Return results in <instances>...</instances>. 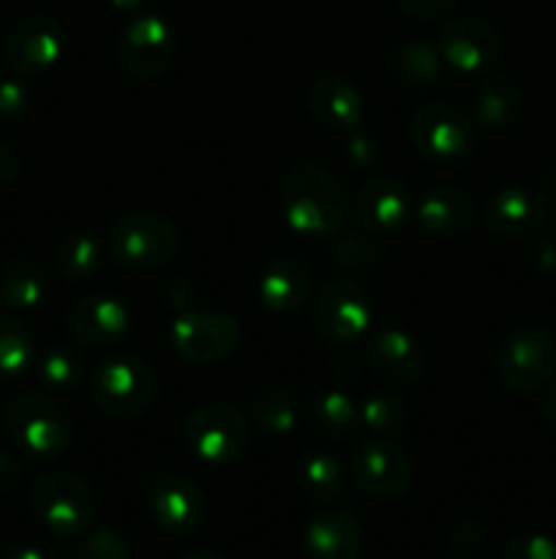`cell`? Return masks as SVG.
I'll list each match as a JSON object with an SVG mask.
<instances>
[{
    "label": "cell",
    "instance_id": "cell-46",
    "mask_svg": "<svg viewBox=\"0 0 556 559\" xmlns=\"http://www.w3.org/2000/svg\"><path fill=\"white\" fill-rule=\"evenodd\" d=\"M447 559H469L467 555H456V557H447Z\"/></svg>",
    "mask_w": 556,
    "mask_h": 559
},
{
    "label": "cell",
    "instance_id": "cell-21",
    "mask_svg": "<svg viewBox=\"0 0 556 559\" xmlns=\"http://www.w3.org/2000/svg\"><path fill=\"white\" fill-rule=\"evenodd\" d=\"M371 371L387 382H412L425 369V349L412 333L401 328H387L376 333L365 347Z\"/></svg>",
    "mask_w": 556,
    "mask_h": 559
},
{
    "label": "cell",
    "instance_id": "cell-16",
    "mask_svg": "<svg viewBox=\"0 0 556 559\" xmlns=\"http://www.w3.org/2000/svg\"><path fill=\"white\" fill-rule=\"evenodd\" d=\"M409 207H412V197L407 186L390 175H379L358 191L352 213L360 233L371 238H385L403 227Z\"/></svg>",
    "mask_w": 556,
    "mask_h": 559
},
{
    "label": "cell",
    "instance_id": "cell-27",
    "mask_svg": "<svg viewBox=\"0 0 556 559\" xmlns=\"http://www.w3.org/2000/svg\"><path fill=\"white\" fill-rule=\"evenodd\" d=\"M298 484L309 500L330 506L343 495L341 462L327 451H309L298 464Z\"/></svg>",
    "mask_w": 556,
    "mask_h": 559
},
{
    "label": "cell",
    "instance_id": "cell-29",
    "mask_svg": "<svg viewBox=\"0 0 556 559\" xmlns=\"http://www.w3.org/2000/svg\"><path fill=\"white\" fill-rule=\"evenodd\" d=\"M254 426L267 437H287L298 426V402L283 388H265L251 404Z\"/></svg>",
    "mask_w": 556,
    "mask_h": 559
},
{
    "label": "cell",
    "instance_id": "cell-12",
    "mask_svg": "<svg viewBox=\"0 0 556 559\" xmlns=\"http://www.w3.org/2000/svg\"><path fill=\"white\" fill-rule=\"evenodd\" d=\"M174 55V33L161 14H140L123 27L118 60L136 80H156Z\"/></svg>",
    "mask_w": 556,
    "mask_h": 559
},
{
    "label": "cell",
    "instance_id": "cell-31",
    "mask_svg": "<svg viewBox=\"0 0 556 559\" xmlns=\"http://www.w3.org/2000/svg\"><path fill=\"white\" fill-rule=\"evenodd\" d=\"M36 369L38 377L47 388L60 393H71L82 385L85 380V369H82V358L71 347H55L41 349L36 355Z\"/></svg>",
    "mask_w": 556,
    "mask_h": 559
},
{
    "label": "cell",
    "instance_id": "cell-47",
    "mask_svg": "<svg viewBox=\"0 0 556 559\" xmlns=\"http://www.w3.org/2000/svg\"><path fill=\"white\" fill-rule=\"evenodd\" d=\"M554 191H556V173H554Z\"/></svg>",
    "mask_w": 556,
    "mask_h": 559
},
{
    "label": "cell",
    "instance_id": "cell-18",
    "mask_svg": "<svg viewBox=\"0 0 556 559\" xmlns=\"http://www.w3.org/2000/svg\"><path fill=\"white\" fill-rule=\"evenodd\" d=\"M131 314L114 295H87L69 311L71 336L87 347H112L129 333Z\"/></svg>",
    "mask_w": 556,
    "mask_h": 559
},
{
    "label": "cell",
    "instance_id": "cell-17",
    "mask_svg": "<svg viewBox=\"0 0 556 559\" xmlns=\"http://www.w3.org/2000/svg\"><path fill=\"white\" fill-rule=\"evenodd\" d=\"M548 218L545 200L521 186H507L496 191L483 211L485 227L499 238H532Z\"/></svg>",
    "mask_w": 556,
    "mask_h": 559
},
{
    "label": "cell",
    "instance_id": "cell-26",
    "mask_svg": "<svg viewBox=\"0 0 556 559\" xmlns=\"http://www.w3.org/2000/svg\"><path fill=\"white\" fill-rule=\"evenodd\" d=\"M104 260V240L93 229L69 233L55 249V265L65 282H87L98 273Z\"/></svg>",
    "mask_w": 556,
    "mask_h": 559
},
{
    "label": "cell",
    "instance_id": "cell-32",
    "mask_svg": "<svg viewBox=\"0 0 556 559\" xmlns=\"http://www.w3.org/2000/svg\"><path fill=\"white\" fill-rule=\"evenodd\" d=\"M403 424H407V404L398 393L376 391L360 404V426L371 435L390 437L401 431Z\"/></svg>",
    "mask_w": 556,
    "mask_h": 559
},
{
    "label": "cell",
    "instance_id": "cell-10",
    "mask_svg": "<svg viewBox=\"0 0 556 559\" xmlns=\"http://www.w3.org/2000/svg\"><path fill=\"white\" fill-rule=\"evenodd\" d=\"M174 353L194 366H210L229 358L243 342L240 322L218 311H185L169 328Z\"/></svg>",
    "mask_w": 556,
    "mask_h": 559
},
{
    "label": "cell",
    "instance_id": "cell-6",
    "mask_svg": "<svg viewBox=\"0 0 556 559\" xmlns=\"http://www.w3.org/2000/svg\"><path fill=\"white\" fill-rule=\"evenodd\" d=\"M496 374L507 391L521 396L545 391L556 374V338L545 328H518L501 342Z\"/></svg>",
    "mask_w": 556,
    "mask_h": 559
},
{
    "label": "cell",
    "instance_id": "cell-15",
    "mask_svg": "<svg viewBox=\"0 0 556 559\" xmlns=\"http://www.w3.org/2000/svg\"><path fill=\"white\" fill-rule=\"evenodd\" d=\"M499 31L483 16H458L439 33V55L450 69L461 74L483 71L499 58Z\"/></svg>",
    "mask_w": 556,
    "mask_h": 559
},
{
    "label": "cell",
    "instance_id": "cell-3",
    "mask_svg": "<svg viewBox=\"0 0 556 559\" xmlns=\"http://www.w3.org/2000/svg\"><path fill=\"white\" fill-rule=\"evenodd\" d=\"M87 393L109 418H140L156 402V374L136 355H114L93 366Z\"/></svg>",
    "mask_w": 556,
    "mask_h": 559
},
{
    "label": "cell",
    "instance_id": "cell-38",
    "mask_svg": "<svg viewBox=\"0 0 556 559\" xmlns=\"http://www.w3.org/2000/svg\"><path fill=\"white\" fill-rule=\"evenodd\" d=\"M458 0H398V5L403 9V14H409L412 20H439V16L450 14L456 9Z\"/></svg>",
    "mask_w": 556,
    "mask_h": 559
},
{
    "label": "cell",
    "instance_id": "cell-30",
    "mask_svg": "<svg viewBox=\"0 0 556 559\" xmlns=\"http://www.w3.org/2000/svg\"><path fill=\"white\" fill-rule=\"evenodd\" d=\"M36 364L33 333L16 317L0 314V380H14Z\"/></svg>",
    "mask_w": 556,
    "mask_h": 559
},
{
    "label": "cell",
    "instance_id": "cell-9",
    "mask_svg": "<svg viewBox=\"0 0 556 559\" xmlns=\"http://www.w3.org/2000/svg\"><path fill=\"white\" fill-rule=\"evenodd\" d=\"M409 136L420 156L436 164L461 162L474 151V142H478L472 118L445 102L420 107L409 123Z\"/></svg>",
    "mask_w": 556,
    "mask_h": 559
},
{
    "label": "cell",
    "instance_id": "cell-24",
    "mask_svg": "<svg viewBox=\"0 0 556 559\" xmlns=\"http://www.w3.org/2000/svg\"><path fill=\"white\" fill-rule=\"evenodd\" d=\"M305 420L327 440H349L360 431V407L343 391H319L305 404Z\"/></svg>",
    "mask_w": 556,
    "mask_h": 559
},
{
    "label": "cell",
    "instance_id": "cell-39",
    "mask_svg": "<svg viewBox=\"0 0 556 559\" xmlns=\"http://www.w3.org/2000/svg\"><path fill=\"white\" fill-rule=\"evenodd\" d=\"M450 538L461 551H472L478 549L480 540H483V530H480V524L474 522H458L456 527H452Z\"/></svg>",
    "mask_w": 556,
    "mask_h": 559
},
{
    "label": "cell",
    "instance_id": "cell-25",
    "mask_svg": "<svg viewBox=\"0 0 556 559\" xmlns=\"http://www.w3.org/2000/svg\"><path fill=\"white\" fill-rule=\"evenodd\" d=\"M47 293V271L38 260L16 257L0 273V304L11 311H25L41 304Z\"/></svg>",
    "mask_w": 556,
    "mask_h": 559
},
{
    "label": "cell",
    "instance_id": "cell-2",
    "mask_svg": "<svg viewBox=\"0 0 556 559\" xmlns=\"http://www.w3.org/2000/svg\"><path fill=\"white\" fill-rule=\"evenodd\" d=\"M3 426L16 451L38 462L63 456L74 437V424L55 399L38 391H20L5 402Z\"/></svg>",
    "mask_w": 556,
    "mask_h": 559
},
{
    "label": "cell",
    "instance_id": "cell-43",
    "mask_svg": "<svg viewBox=\"0 0 556 559\" xmlns=\"http://www.w3.org/2000/svg\"><path fill=\"white\" fill-rule=\"evenodd\" d=\"M5 559H49L44 555L41 549H36V546H16V549H11Z\"/></svg>",
    "mask_w": 556,
    "mask_h": 559
},
{
    "label": "cell",
    "instance_id": "cell-19",
    "mask_svg": "<svg viewBox=\"0 0 556 559\" xmlns=\"http://www.w3.org/2000/svg\"><path fill=\"white\" fill-rule=\"evenodd\" d=\"M474 205L472 194L458 186H431L414 202V218L420 227L439 238H456L463 235L474 222Z\"/></svg>",
    "mask_w": 556,
    "mask_h": 559
},
{
    "label": "cell",
    "instance_id": "cell-7",
    "mask_svg": "<svg viewBox=\"0 0 556 559\" xmlns=\"http://www.w3.org/2000/svg\"><path fill=\"white\" fill-rule=\"evenodd\" d=\"M349 475L363 495L382 502L401 500L414 480L412 459L407 456V451L390 437L379 435L365 437L352 448Z\"/></svg>",
    "mask_w": 556,
    "mask_h": 559
},
{
    "label": "cell",
    "instance_id": "cell-14",
    "mask_svg": "<svg viewBox=\"0 0 556 559\" xmlns=\"http://www.w3.org/2000/svg\"><path fill=\"white\" fill-rule=\"evenodd\" d=\"M3 55L16 74H41L63 55V31L52 16H22L5 36Z\"/></svg>",
    "mask_w": 556,
    "mask_h": 559
},
{
    "label": "cell",
    "instance_id": "cell-11",
    "mask_svg": "<svg viewBox=\"0 0 556 559\" xmlns=\"http://www.w3.org/2000/svg\"><path fill=\"white\" fill-rule=\"evenodd\" d=\"M314 322L330 344H354L371 325V300L352 278H330L314 300Z\"/></svg>",
    "mask_w": 556,
    "mask_h": 559
},
{
    "label": "cell",
    "instance_id": "cell-28",
    "mask_svg": "<svg viewBox=\"0 0 556 559\" xmlns=\"http://www.w3.org/2000/svg\"><path fill=\"white\" fill-rule=\"evenodd\" d=\"M521 87L512 80H491L474 96V115L485 129H505L521 112Z\"/></svg>",
    "mask_w": 556,
    "mask_h": 559
},
{
    "label": "cell",
    "instance_id": "cell-8",
    "mask_svg": "<svg viewBox=\"0 0 556 559\" xmlns=\"http://www.w3.org/2000/svg\"><path fill=\"white\" fill-rule=\"evenodd\" d=\"M185 445L207 464H232L251 442V426L232 404H202L185 418Z\"/></svg>",
    "mask_w": 556,
    "mask_h": 559
},
{
    "label": "cell",
    "instance_id": "cell-40",
    "mask_svg": "<svg viewBox=\"0 0 556 559\" xmlns=\"http://www.w3.org/2000/svg\"><path fill=\"white\" fill-rule=\"evenodd\" d=\"M20 478H22L20 459L11 456V453H5V451H0V495H3V491H9Z\"/></svg>",
    "mask_w": 556,
    "mask_h": 559
},
{
    "label": "cell",
    "instance_id": "cell-4",
    "mask_svg": "<svg viewBox=\"0 0 556 559\" xmlns=\"http://www.w3.org/2000/svg\"><path fill=\"white\" fill-rule=\"evenodd\" d=\"M109 254L129 271L147 273L167 265L180 246L174 222L156 211H131L112 222L107 235Z\"/></svg>",
    "mask_w": 556,
    "mask_h": 559
},
{
    "label": "cell",
    "instance_id": "cell-13",
    "mask_svg": "<svg viewBox=\"0 0 556 559\" xmlns=\"http://www.w3.org/2000/svg\"><path fill=\"white\" fill-rule=\"evenodd\" d=\"M147 506L158 527L169 535H191L205 522L207 502L200 486L185 475H158L147 489Z\"/></svg>",
    "mask_w": 556,
    "mask_h": 559
},
{
    "label": "cell",
    "instance_id": "cell-35",
    "mask_svg": "<svg viewBox=\"0 0 556 559\" xmlns=\"http://www.w3.org/2000/svg\"><path fill=\"white\" fill-rule=\"evenodd\" d=\"M76 557L80 559H129L131 544L123 533H118V530H112V527L90 530L87 535H82Z\"/></svg>",
    "mask_w": 556,
    "mask_h": 559
},
{
    "label": "cell",
    "instance_id": "cell-42",
    "mask_svg": "<svg viewBox=\"0 0 556 559\" xmlns=\"http://www.w3.org/2000/svg\"><path fill=\"white\" fill-rule=\"evenodd\" d=\"M543 415L556 426V385L545 388L543 393Z\"/></svg>",
    "mask_w": 556,
    "mask_h": 559
},
{
    "label": "cell",
    "instance_id": "cell-33",
    "mask_svg": "<svg viewBox=\"0 0 556 559\" xmlns=\"http://www.w3.org/2000/svg\"><path fill=\"white\" fill-rule=\"evenodd\" d=\"M396 71L407 85L428 87L442 80V55L428 44H407L396 58Z\"/></svg>",
    "mask_w": 556,
    "mask_h": 559
},
{
    "label": "cell",
    "instance_id": "cell-36",
    "mask_svg": "<svg viewBox=\"0 0 556 559\" xmlns=\"http://www.w3.org/2000/svg\"><path fill=\"white\" fill-rule=\"evenodd\" d=\"M501 559H556V540L543 533H521L507 540Z\"/></svg>",
    "mask_w": 556,
    "mask_h": 559
},
{
    "label": "cell",
    "instance_id": "cell-37",
    "mask_svg": "<svg viewBox=\"0 0 556 559\" xmlns=\"http://www.w3.org/2000/svg\"><path fill=\"white\" fill-rule=\"evenodd\" d=\"M33 96L22 82L3 80L0 82V118L3 120H20L31 112Z\"/></svg>",
    "mask_w": 556,
    "mask_h": 559
},
{
    "label": "cell",
    "instance_id": "cell-23",
    "mask_svg": "<svg viewBox=\"0 0 556 559\" xmlns=\"http://www.w3.org/2000/svg\"><path fill=\"white\" fill-rule=\"evenodd\" d=\"M309 109L330 131H358L365 120V98L343 76H322L309 93Z\"/></svg>",
    "mask_w": 556,
    "mask_h": 559
},
{
    "label": "cell",
    "instance_id": "cell-5",
    "mask_svg": "<svg viewBox=\"0 0 556 559\" xmlns=\"http://www.w3.org/2000/svg\"><path fill=\"white\" fill-rule=\"evenodd\" d=\"M31 508L38 522L60 540H71L90 527L96 495L71 473H47L33 484Z\"/></svg>",
    "mask_w": 556,
    "mask_h": 559
},
{
    "label": "cell",
    "instance_id": "cell-45",
    "mask_svg": "<svg viewBox=\"0 0 556 559\" xmlns=\"http://www.w3.org/2000/svg\"><path fill=\"white\" fill-rule=\"evenodd\" d=\"M180 559H223V557L213 549H191V551H185Z\"/></svg>",
    "mask_w": 556,
    "mask_h": 559
},
{
    "label": "cell",
    "instance_id": "cell-44",
    "mask_svg": "<svg viewBox=\"0 0 556 559\" xmlns=\"http://www.w3.org/2000/svg\"><path fill=\"white\" fill-rule=\"evenodd\" d=\"M145 3L147 0H109V5H112L114 11H123V14H136Z\"/></svg>",
    "mask_w": 556,
    "mask_h": 559
},
{
    "label": "cell",
    "instance_id": "cell-34",
    "mask_svg": "<svg viewBox=\"0 0 556 559\" xmlns=\"http://www.w3.org/2000/svg\"><path fill=\"white\" fill-rule=\"evenodd\" d=\"M333 260L349 271H371L374 265H379L382 251L371 235H336Z\"/></svg>",
    "mask_w": 556,
    "mask_h": 559
},
{
    "label": "cell",
    "instance_id": "cell-41",
    "mask_svg": "<svg viewBox=\"0 0 556 559\" xmlns=\"http://www.w3.org/2000/svg\"><path fill=\"white\" fill-rule=\"evenodd\" d=\"M16 178H20V162H16L14 153L0 147V189L14 183Z\"/></svg>",
    "mask_w": 556,
    "mask_h": 559
},
{
    "label": "cell",
    "instance_id": "cell-20",
    "mask_svg": "<svg viewBox=\"0 0 556 559\" xmlns=\"http://www.w3.org/2000/svg\"><path fill=\"white\" fill-rule=\"evenodd\" d=\"M303 546L311 559H363V533L347 511L325 508L303 530Z\"/></svg>",
    "mask_w": 556,
    "mask_h": 559
},
{
    "label": "cell",
    "instance_id": "cell-22",
    "mask_svg": "<svg viewBox=\"0 0 556 559\" xmlns=\"http://www.w3.org/2000/svg\"><path fill=\"white\" fill-rule=\"evenodd\" d=\"M311 287H314V276L298 257H276L256 278V295L262 306L276 314H292L303 309L305 300L311 298Z\"/></svg>",
    "mask_w": 556,
    "mask_h": 559
},
{
    "label": "cell",
    "instance_id": "cell-1",
    "mask_svg": "<svg viewBox=\"0 0 556 559\" xmlns=\"http://www.w3.org/2000/svg\"><path fill=\"white\" fill-rule=\"evenodd\" d=\"M278 205L289 227L309 238H336L343 233L352 213L343 186L314 164L294 167L283 178Z\"/></svg>",
    "mask_w": 556,
    "mask_h": 559
}]
</instances>
